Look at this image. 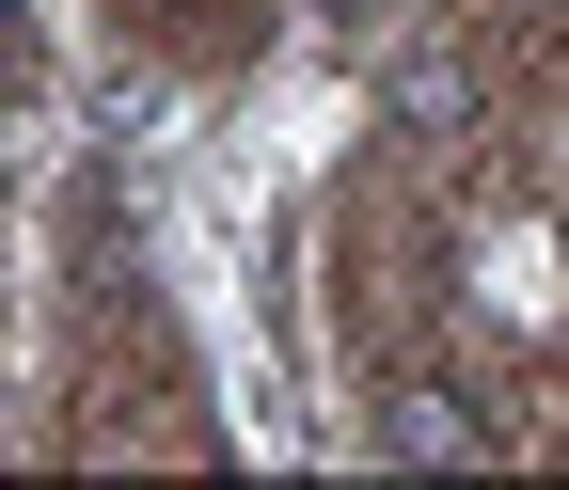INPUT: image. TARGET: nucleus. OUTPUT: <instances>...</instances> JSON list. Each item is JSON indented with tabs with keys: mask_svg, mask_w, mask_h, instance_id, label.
I'll list each match as a JSON object with an SVG mask.
<instances>
[{
	"mask_svg": "<svg viewBox=\"0 0 569 490\" xmlns=\"http://www.w3.org/2000/svg\"><path fill=\"white\" fill-rule=\"evenodd\" d=\"M365 459H396V474H475V459H490V428L459 411V380H380Z\"/></svg>",
	"mask_w": 569,
	"mask_h": 490,
	"instance_id": "obj_1",
	"label": "nucleus"
},
{
	"mask_svg": "<svg viewBox=\"0 0 569 490\" xmlns=\"http://www.w3.org/2000/svg\"><path fill=\"white\" fill-rule=\"evenodd\" d=\"M459 111H475V96H459L443 48H380V127H396V143H443Z\"/></svg>",
	"mask_w": 569,
	"mask_h": 490,
	"instance_id": "obj_2",
	"label": "nucleus"
},
{
	"mask_svg": "<svg viewBox=\"0 0 569 490\" xmlns=\"http://www.w3.org/2000/svg\"><path fill=\"white\" fill-rule=\"evenodd\" d=\"M301 32H317L332 63H380V48L411 32V0H301Z\"/></svg>",
	"mask_w": 569,
	"mask_h": 490,
	"instance_id": "obj_3",
	"label": "nucleus"
}]
</instances>
